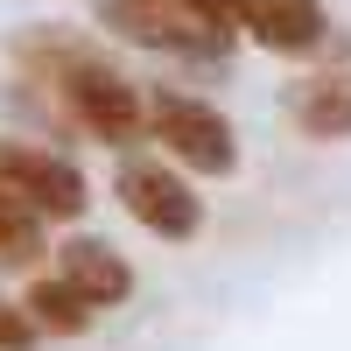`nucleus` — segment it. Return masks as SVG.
<instances>
[{
  "instance_id": "1",
  "label": "nucleus",
  "mask_w": 351,
  "mask_h": 351,
  "mask_svg": "<svg viewBox=\"0 0 351 351\" xmlns=\"http://www.w3.org/2000/svg\"><path fill=\"white\" fill-rule=\"evenodd\" d=\"M21 71L43 84V92L64 106V120L84 127L106 148H134L141 127H148V99L112 71V56H99L92 43L71 36H28L21 43Z\"/></svg>"
},
{
  "instance_id": "2",
  "label": "nucleus",
  "mask_w": 351,
  "mask_h": 351,
  "mask_svg": "<svg viewBox=\"0 0 351 351\" xmlns=\"http://www.w3.org/2000/svg\"><path fill=\"white\" fill-rule=\"evenodd\" d=\"M148 134L169 148V162L190 169V176H232L239 169V134H232V120L218 106L190 99V92H155L148 99Z\"/></svg>"
},
{
  "instance_id": "3",
  "label": "nucleus",
  "mask_w": 351,
  "mask_h": 351,
  "mask_svg": "<svg viewBox=\"0 0 351 351\" xmlns=\"http://www.w3.org/2000/svg\"><path fill=\"white\" fill-rule=\"evenodd\" d=\"M0 197H14L21 211H36L43 225H71V218H84V204H92L84 176L64 155L36 148V141H0Z\"/></svg>"
},
{
  "instance_id": "4",
  "label": "nucleus",
  "mask_w": 351,
  "mask_h": 351,
  "mask_svg": "<svg viewBox=\"0 0 351 351\" xmlns=\"http://www.w3.org/2000/svg\"><path fill=\"white\" fill-rule=\"evenodd\" d=\"M99 21L141 49H176V56H225L232 28L204 21L190 0H99Z\"/></svg>"
},
{
  "instance_id": "5",
  "label": "nucleus",
  "mask_w": 351,
  "mask_h": 351,
  "mask_svg": "<svg viewBox=\"0 0 351 351\" xmlns=\"http://www.w3.org/2000/svg\"><path fill=\"white\" fill-rule=\"evenodd\" d=\"M112 190H120L127 218L148 225L155 239H197V232H204V197H197L169 162H155V155L120 162V183H112Z\"/></svg>"
},
{
  "instance_id": "6",
  "label": "nucleus",
  "mask_w": 351,
  "mask_h": 351,
  "mask_svg": "<svg viewBox=\"0 0 351 351\" xmlns=\"http://www.w3.org/2000/svg\"><path fill=\"white\" fill-rule=\"evenodd\" d=\"M239 28L274 56H309V49H324L330 14H324V0H246Z\"/></svg>"
},
{
  "instance_id": "7",
  "label": "nucleus",
  "mask_w": 351,
  "mask_h": 351,
  "mask_svg": "<svg viewBox=\"0 0 351 351\" xmlns=\"http://www.w3.org/2000/svg\"><path fill=\"white\" fill-rule=\"evenodd\" d=\"M56 274H64L92 309H120L134 295V267L106 239H64V246H56Z\"/></svg>"
},
{
  "instance_id": "8",
  "label": "nucleus",
  "mask_w": 351,
  "mask_h": 351,
  "mask_svg": "<svg viewBox=\"0 0 351 351\" xmlns=\"http://www.w3.org/2000/svg\"><path fill=\"white\" fill-rule=\"evenodd\" d=\"M295 120H302L309 141H351V71L316 77L309 92L295 99Z\"/></svg>"
},
{
  "instance_id": "9",
  "label": "nucleus",
  "mask_w": 351,
  "mask_h": 351,
  "mask_svg": "<svg viewBox=\"0 0 351 351\" xmlns=\"http://www.w3.org/2000/svg\"><path fill=\"white\" fill-rule=\"evenodd\" d=\"M28 316L43 324V337H84L99 309L84 302V295H77V288H71L64 274H43L36 288H28Z\"/></svg>"
},
{
  "instance_id": "10",
  "label": "nucleus",
  "mask_w": 351,
  "mask_h": 351,
  "mask_svg": "<svg viewBox=\"0 0 351 351\" xmlns=\"http://www.w3.org/2000/svg\"><path fill=\"white\" fill-rule=\"evenodd\" d=\"M43 218L21 211L14 197H0V267H28V260H43Z\"/></svg>"
},
{
  "instance_id": "11",
  "label": "nucleus",
  "mask_w": 351,
  "mask_h": 351,
  "mask_svg": "<svg viewBox=\"0 0 351 351\" xmlns=\"http://www.w3.org/2000/svg\"><path fill=\"white\" fill-rule=\"evenodd\" d=\"M43 324L28 316V302H0V351H36Z\"/></svg>"
}]
</instances>
